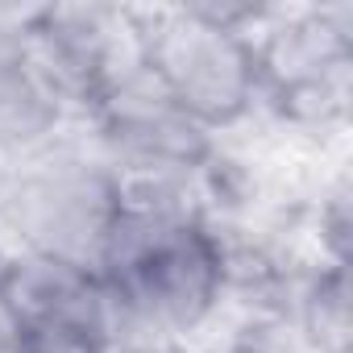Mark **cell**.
Masks as SVG:
<instances>
[{
  "label": "cell",
  "instance_id": "cell-1",
  "mask_svg": "<svg viewBox=\"0 0 353 353\" xmlns=\"http://www.w3.org/2000/svg\"><path fill=\"white\" fill-rule=\"evenodd\" d=\"M216 250L183 221H133L117 233L112 274L125 303L158 320H192L216 291Z\"/></svg>",
  "mask_w": 353,
  "mask_h": 353
},
{
  "label": "cell",
  "instance_id": "cell-2",
  "mask_svg": "<svg viewBox=\"0 0 353 353\" xmlns=\"http://www.w3.org/2000/svg\"><path fill=\"white\" fill-rule=\"evenodd\" d=\"M154 67L183 104L204 112H225L245 92V54L225 38V30L204 21L166 26L154 46Z\"/></svg>",
  "mask_w": 353,
  "mask_h": 353
},
{
  "label": "cell",
  "instance_id": "cell-3",
  "mask_svg": "<svg viewBox=\"0 0 353 353\" xmlns=\"http://www.w3.org/2000/svg\"><path fill=\"white\" fill-rule=\"evenodd\" d=\"M54 117L38 75L13 42H0V137H34Z\"/></svg>",
  "mask_w": 353,
  "mask_h": 353
}]
</instances>
